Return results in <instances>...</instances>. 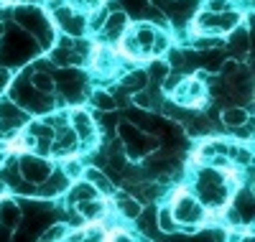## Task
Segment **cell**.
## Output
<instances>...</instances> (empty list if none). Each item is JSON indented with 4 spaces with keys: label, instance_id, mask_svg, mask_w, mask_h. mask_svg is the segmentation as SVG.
Listing matches in <instances>:
<instances>
[{
    "label": "cell",
    "instance_id": "6da1fadb",
    "mask_svg": "<svg viewBox=\"0 0 255 242\" xmlns=\"http://www.w3.org/2000/svg\"><path fill=\"white\" fill-rule=\"evenodd\" d=\"M28 145H31V140H26V138H15V140L8 143V148L15 150V153H26V150H31Z\"/></svg>",
    "mask_w": 255,
    "mask_h": 242
}]
</instances>
